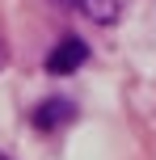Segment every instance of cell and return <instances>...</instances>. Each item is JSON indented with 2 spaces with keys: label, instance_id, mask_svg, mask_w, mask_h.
Listing matches in <instances>:
<instances>
[{
  "label": "cell",
  "instance_id": "cell-4",
  "mask_svg": "<svg viewBox=\"0 0 156 160\" xmlns=\"http://www.w3.org/2000/svg\"><path fill=\"white\" fill-rule=\"evenodd\" d=\"M0 68H4V47H0Z\"/></svg>",
  "mask_w": 156,
  "mask_h": 160
},
{
  "label": "cell",
  "instance_id": "cell-1",
  "mask_svg": "<svg viewBox=\"0 0 156 160\" xmlns=\"http://www.w3.org/2000/svg\"><path fill=\"white\" fill-rule=\"evenodd\" d=\"M84 59H89V47H84L80 38H59V42H55V51L47 55V72L68 76V72H76Z\"/></svg>",
  "mask_w": 156,
  "mask_h": 160
},
{
  "label": "cell",
  "instance_id": "cell-2",
  "mask_svg": "<svg viewBox=\"0 0 156 160\" xmlns=\"http://www.w3.org/2000/svg\"><path fill=\"white\" fill-rule=\"evenodd\" d=\"M72 118H76V105L63 101V97H51V101H42L34 110V127L38 131H63Z\"/></svg>",
  "mask_w": 156,
  "mask_h": 160
},
{
  "label": "cell",
  "instance_id": "cell-3",
  "mask_svg": "<svg viewBox=\"0 0 156 160\" xmlns=\"http://www.w3.org/2000/svg\"><path fill=\"white\" fill-rule=\"evenodd\" d=\"M72 4L80 8L89 21H97V25H110V21L123 17V0H72Z\"/></svg>",
  "mask_w": 156,
  "mask_h": 160
}]
</instances>
